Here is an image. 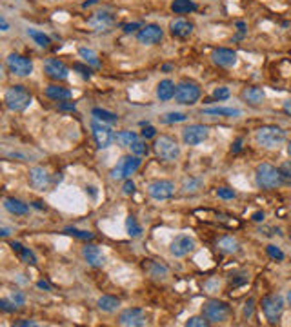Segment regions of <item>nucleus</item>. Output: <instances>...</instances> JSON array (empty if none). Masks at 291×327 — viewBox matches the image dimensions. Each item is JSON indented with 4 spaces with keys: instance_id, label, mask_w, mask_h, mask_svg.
I'll return each instance as SVG.
<instances>
[{
    "instance_id": "f257e3e1",
    "label": "nucleus",
    "mask_w": 291,
    "mask_h": 327,
    "mask_svg": "<svg viewBox=\"0 0 291 327\" xmlns=\"http://www.w3.org/2000/svg\"><path fill=\"white\" fill-rule=\"evenodd\" d=\"M4 102H6L7 109H11L15 113H22V111H26L31 106L33 96H31V93L24 85H13V87H9L6 91Z\"/></svg>"
},
{
    "instance_id": "f03ea898",
    "label": "nucleus",
    "mask_w": 291,
    "mask_h": 327,
    "mask_svg": "<svg viewBox=\"0 0 291 327\" xmlns=\"http://www.w3.org/2000/svg\"><path fill=\"white\" fill-rule=\"evenodd\" d=\"M255 140L266 149H279L286 142V131L279 125H262L255 133Z\"/></svg>"
},
{
    "instance_id": "7ed1b4c3",
    "label": "nucleus",
    "mask_w": 291,
    "mask_h": 327,
    "mask_svg": "<svg viewBox=\"0 0 291 327\" xmlns=\"http://www.w3.org/2000/svg\"><path fill=\"white\" fill-rule=\"evenodd\" d=\"M255 182H257L258 187H262V189H277L284 184L282 180V175H280V171L277 167H273L271 164H260L255 171Z\"/></svg>"
},
{
    "instance_id": "20e7f679",
    "label": "nucleus",
    "mask_w": 291,
    "mask_h": 327,
    "mask_svg": "<svg viewBox=\"0 0 291 327\" xmlns=\"http://www.w3.org/2000/svg\"><path fill=\"white\" fill-rule=\"evenodd\" d=\"M155 153H157V157L164 162H175L177 158L180 157V146L177 144L175 138L171 136H166L162 135L160 138L155 140Z\"/></svg>"
},
{
    "instance_id": "39448f33",
    "label": "nucleus",
    "mask_w": 291,
    "mask_h": 327,
    "mask_svg": "<svg viewBox=\"0 0 291 327\" xmlns=\"http://www.w3.org/2000/svg\"><path fill=\"white\" fill-rule=\"evenodd\" d=\"M202 315L209 320V324H222L230 318V305L218 300H209L202 307Z\"/></svg>"
},
{
    "instance_id": "423d86ee",
    "label": "nucleus",
    "mask_w": 291,
    "mask_h": 327,
    "mask_svg": "<svg viewBox=\"0 0 291 327\" xmlns=\"http://www.w3.org/2000/svg\"><path fill=\"white\" fill-rule=\"evenodd\" d=\"M284 298L280 294H269L262 300V313L269 324H277L284 313Z\"/></svg>"
},
{
    "instance_id": "0eeeda50",
    "label": "nucleus",
    "mask_w": 291,
    "mask_h": 327,
    "mask_svg": "<svg viewBox=\"0 0 291 327\" xmlns=\"http://www.w3.org/2000/svg\"><path fill=\"white\" fill-rule=\"evenodd\" d=\"M140 164H142V160H140V157H137V155H129V157H122L120 158V162L113 167L111 171V176L115 178V180H124V178H129L131 175H135L137 171H139Z\"/></svg>"
},
{
    "instance_id": "6e6552de",
    "label": "nucleus",
    "mask_w": 291,
    "mask_h": 327,
    "mask_svg": "<svg viewBox=\"0 0 291 327\" xmlns=\"http://www.w3.org/2000/svg\"><path fill=\"white\" fill-rule=\"evenodd\" d=\"M200 98V87L195 82H180L177 84V91H175V100L184 106H193Z\"/></svg>"
},
{
    "instance_id": "1a4fd4ad",
    "label": "nucleus",
    "mask_w": 291,
    "mask_h": 327,
    "mask_svg": "<svg viewBox=\"0 0 291 327\" xmlns=\"http://www.w3.org/2000/svg\"><path fill=\"white\" fill-rule=\"evenodd\" d=\"M6 66L15 77H29V75L33 73V62H31V58L22 57V55H18V53L7 55Z\"/></svg>"
},
{
    "instance_id": "9d476101",
    "label": "nucleus",
    "mask_w": 291,
    "mask_h": 327,
    "mask_svg": "<svg viewBox=\"0 0 291 327\" xmlns=\"http://www.w3.org/2000/svg\"><path fill=\"white\" fill-rule=\"evenodd\" d=\"M91 131H93V138H95L97 146L100 147V149H107L115 142V136H117L109 125H106L104 122H100V120L97 119L91 122Z\"/></svg>"
},
{
    "instance_id": "9b49d317",
    "label": "nucleus",
    "mask_w": 291,
    "mask_h": 327,
    "mask_svg": "<svg viewBox=\"0 0 291 327\" xmlns=\"http://www.w3.org/2000/svg\"><path fill=\"white\" fill-rule=\"evenodd\" d=\"M164 39V29L157 24H146L137 33V40L144 45H155Z\"/></svg>"
},
{
    "instance_id": "f8f14e48",
    "label": "nucleus",
    "mask_w": 291,
    "mask_h": 327,
    "mask_svg": "<svg viewBox=\"0 0 291 327\" xmlns=\"http://www.w3.org/2000/svg\"><path fill=\"white\" fill-rule=\"evenodd\" d=\"M147 195L153 200H169L175 195V184L171 180H155L147 186Z\"/></svg>"
},
{
    "instance_id": "ddd939ff",
    "label": "nucleus",
    "mask_w": 291,
    "mask_h": 327,
    "mask_svg": "<svg viewBox=\"0 0 291 327\" xmlns=\"http://www.w3.org/2000/svg\"><path fill=\"white\" fill-rule=\"evenodd\" d=\"M209 136V127L202 124H193L182 131V140L186 146H198Z\"/></svg>"
},
{
    "instance_id": "4468645a",
    "label": "nucleus",
    "mask_w": 291,
    "mask_h": 327,
    "mask_svg": "<svg viewBox=\"0 0 291 327\" xmlns=\"http://www.w3.org/2000/svg\"><path fill=\"white\" fill-rule=\"evenodd\" d=\"M118 324L124 327H142L146 326V315L144 311L139 309V307H129V309H124L120 315H118Z\"/></svg>"
},
{
    "instance_id": "2eb2a0df",
    "label": "nucleus",
    "mask_w": 291,
    "mask_h": 327,
    "mask_svg": "<svg viewBox=\"0 0 291 327\" xmlns=\"http://www.w3.org/2000/svg\"><path fill=\"white\" fill-rule=\"evenodd\" d=\"M44 71L46 75L53 80H67L69 79V69L62 60L58 58H48L44 62Z\"/></svg>"
},
{
    "instance_id": "dca6fc26",
    "label": "nucleus",
    "mask_w": 291,
    "mask_h": 327,
    "mask_svg": "<svg viewBox=\"0 0 291 327\" xmlns=\"http://www.w3.org/2000/svg\"><path fill=\"white\" fill-rule=\"evenodd\" d=\"M193 249H195V240L191 237H188V235L177 237L171 242V245H169V251H171V254H173L175 258H182L186 254H190Z\"/></svg>"
},
{
    "instance_id": "f3484780",
    "label": "nucleus",
    "mask_w": 291,
    "mask_h": 327,
    "mask_svg": "<svg viewBox=\"0 0 291 327\" xmlns=\"http://www.w3.org/2000/svg\"><path fill=\"white\" fill-rule=\"evenodd\" d=\"M213 62L220 66V68H233L237 66V53L233 49H226V47H218L213 51Z\"/></svg>"
},
{
    "instance_id": "a211bd4d",
    "label": "nucleus",
    "mask_w": 291,
    "mask_h": 327,
    "mask_svg": "<svg viewBox=\"0 0 291 327\" xmlns=\"http://www.w3.org/2000/svg\"><path fill=\"white\" fill-rule=\"evenodd\" d=\"M82 256H84V260L91 267H102V265L106 264V256L102 253V249L97 247V245H86V247H82Z\"/></svg>"
},
{
    "instance_id": "6ab92c4d",
    "label": "nucleus",
    "mask_w": 291,
    "mask_h": 327,
    "mask_svg": "<svg viewBox=\"0 0 291 327\" xmlns=\"http://www.w3.org/2000/svg\"><path fill=\"white\" fill-rule=\"evenodd\" d=\"M29 182H31V186L35 189H40V191H44L46 187L49 186V175H48V171L44 167H40V165H35L29 169Z\"/></svg>"
},
{
    "instance_id": "aec40b11",
    "label": "nucleus",
    "mask_w": 291,
    "mask_h": 327,
    "mask_svg": "<svg viewBox=\"0 0 291 327\" xmlns=\"http://www.w3.org/2000/svg\"><path fill=\"white\" fill-rule=\"evenodd\" d=\"M88 24H90L95 31H106V29H109L113 24H115V17L107 11H98L88 20Z\"/></svg>"
},
{
    "instance_id": "412c9836",
    "label": "nucleus",
    "mask_w": 291,
    "mask_h": 327,
    "mask_svg": "<svg viewBox=\"0 0 291 327\" xmlns=\"http://www.w3.org/2000/svg\"><path fill=\"white\" fill-rule=\"evenodd\" d=\"M169 33L177 39H188L193 33V24L186 18H175L173 22L169 24Z\"/></svg>"
},
{
    "instance_id": "4be33fe9",
    "label": "nucleus",
    "mask_w": 291,
    "mask_h": 327,
    "mask_svg": "<svg viewBox=\"0 0 291 327\" xmlns=\"http://www.w3.org/2000/svg\"><path fill=\"white\" fill-rule=\"evenodd\" d=\"M175 91H177V85H175L173 80L164 79V80H160L157 85V98L162 102H168L175 96Z\"/></svg>"
},
{
    "instance_id": "5701e85b",
    "label": "nucleus",
    "mask_w": 291,
    "mask_h": 327,
    "mask_svg": "<svg viewBox=\"0 0 291 327\" xmlns=\"http://www.w3.org/2000/svg\"><path fill=\"white\" fill-rule=\"evenodd\" d=\"M4 207H6L11 214H18V216H22V214H28L29 213V205H28V204H24L22 200H18V198H13V197L4 198Z\"/></svg>"
},
{
    "instance_id": "b1692460",
    "label": "nucleus",
    "mask_w": 291,
    "mask_h": 327,
    "mask_svg": "<svg viewBox=\"0 0 291 327\" xmlns=\"http://www.w3.org/2000/svg\"><path fill=\"white\" fill-rule=\"evenodd\" d=\"M46 96L51 98V100H56V102H62V100H67V98H71V91L67 89V87H62V85H56V84H51L46 87Z\"/></svg>"
},
{
    "instance_id": "393cba45",
    "label": "nucleus",
    "mask_w": 291,
    "mask_h": 327,
    "mask_svg": "<svg viewBox=\"0 0 291 327\" xmlns=\"http://www.w3.org/2000/svg\"><path fill=\"white\" fill-rule=\"evenodd\" d=\"M11 249L20 256V260H22L24 264H28V265L37 264V256H35V253L29 247H24L22 244H18V242H11Z\"/></svg>"
},
{
    "instance_id": "a878e982",
    "label": "nucleus",
    "mask_w": 291,
    "mask_h": 327,
    "mask_svg": "<svg viewBox=\"0 0 291 327\" xmlns=\"http://www.w3.org/2000/svg\"><path fill=\"white\" fill-rule=\"evenodd\" d=\"M196 9V4L193 0H173L171 2V11L175 15H186V13H191Z\"/></svg>"
},
{
    "instance_id": "bb28decb",
    "label": "nucleus",
    "mask_w": 291,
    "mask_h": 327,
    "mask_svg": "<svg viewBox=\"0 0 291 327\" xmlns=\"http://www.w3.org/2000/svg\"><path fill=\"white\" fill-rule=\"evenodd\" d=\"M146 269H147V273H149L153 278H157V280H164V278L168 277V267L162 264H158V262H153V260H147Z\"/></svg>"
},
{
    "instance_id": "cd10ccee",
    "label": "nucleus",
    "mask_w": 291,
    "mask_h": 327,
    "mask_svg": "<svg viewBox=\"0 0 291 327\" xmlns=\"http://www.w3.org/2000/svg\"><path fill=\"white\" fill-rule=\"evenodd\" d=\"M202 113L215 115V117H239L241 109H235V107H206V109H202Z\"/></svg>"
},
{
    "instance_id": "c85d7f7f",
    "label": "nucleus",
    "mask_w": 291,
    "mask_h": 327,
    "mask_svg": "<svg viewBox=\"0 0 291 327\" xmlns=\"http://www.w3.org/2000/svg\"><path fill=\"white\" fill-rule=\"evenodd\" d=\"M218 249L220 251H224V253H239L241 251V244L237 242L233 237H222L220 240H218Z\"/></svg>"
},
{
    "instance_id": "c756f323",
    "label": "nucleus",
    "mask_w": 291,
    "mask_h": 327,
    "mask_svg": "<svg viewBox=\"0 0 291 327\" xmlns=\"http://www.w3.org/2000/svg\"><path fill=\"white\" fill-rule=\"evenodd\" d=\"M120 307V300L115 298V296H100L98 298V309L104 311V313H113Z\"/></svg>"
},
{
    "instance_id": "7c9ffc66",
    "label": "nucleus",
    "mask_w": 291,
    "mask_h": 327,
    "mask_svg": "<svg viewBox=\"0 0 291 327\" xmlns=\"http://www.w3.org/2000/svg\"><path fill=\"white\" fill-rule=\"evenodd\" d=\"M79 55L86 64H90V66H93V68H100L98 55H97L93 49H90V47H79Z\"/></svg>"
},
{
    "instance_id": "2f4dec72",
    "label": "nucleus",
    "mask_w": 291,
    "mask_h": 327,
    "mask_svg": "<svg viewBox=\"0 0 291 327\" xmlns=\"http://www.w3.org/2000/svg\"><path fill=\"white\" fill-rule=\"evenodd\" d=\"M244 98L249 104H262V100L266 98V93H264L262 87H249V89L244 91Z\"/></svg>"
},
{
    "instance_id": "473e14b6",
    "label": "nucleus",
    "mask_w": 291,
    "mask_h": 327,
    "mask_svg": "<svg viewBox=\"0 0 291 327\" xmlns=\"http://www.w3.org/2000/svg\"><path fill=\"white\" fill-rule=\"evenodd\" d=\"M28 37L29 39L35 40V44H39L40 47H48V45L51 44V39L48 37V35L44 33V31H39V29H33L29 28L28 29Z\"/></svg>"
},
{
    "instance_id": "72a5a7b5",
    "label": "nucleus",
    "mask_w": 291,
    "mask_h": 327,
    "mask_svg": "<svg viewBox=\"0 0 291 327\" xmlns=\"http://www.w3.org/2000/svg\"><path fill=\"white\" fill-rule=\"evenodd\" d=\"M115 140L122 147H131V144H133L135 140H139V135H137L135 131H120V133L115 136Z\"/></svg>"
},
{
    "instance_id": "f704fd0d",
    "label": "nucleus",
    "mask_w": 291,
    "mask_h": 327,
    "mask_svg": "<svg viewBox=\"0 0 291 327\" xmlns=\"http://www.w3.org/2000/svg\"><path fill=\"white\" fill-rule=\"evenodd\" d=\"M91 115H93L97 120H100V122H117L118 120V117L115 113L107 111V109H100V107H95V109L91 111Z\"/></svg>"
},
{
    "instance_id": "c9c22d12",
    "label": "nucleus",
    "mask_w": 291,
    "mask_h": 327,
    "mask_svg": "<svg viewBox=\"0 0 291 327\" xmlns=\"http://www.w3.org/2000/svg\"><path fill=\"white\" fill-rule=\"evenodd\" d=\"M126 231H128L129 237H133V238L142 235V227H140V224L137 222L135 216H128V218H126Z\"/></svg>"
},
{
    "instance_id": "e433bc0d",
    "label": "nucleus",
    "mask_w": 291,
    "mask_h": 327,
    "mask_svg": "<svg viewBox=\"0 0 291 327\" xmlns=\"http://www.w3.org/2000/svg\"><path fill=\"white\" fill-rule=\"evenodd\" d=\"M188 120V115L186 113H168L160 117V122L162 124H179V122H186Z\"/></svg>"
},
{
    "instance_id": "4c0bfd02",
    "label": "nucleus",
    "mask_w": 291,
    "mask_h": 327,
    "mask_svg": "<svg viewBox=\"0 0 291 327\" xmlns=\"http://www.w3.org/2000/svg\"><path fill=\"white\" fill-rule=\"evenodd\" d=\"M129 149H131V153H133V155H137V157H146V155H147V151H149V147H147V144H146V138L144 140H135L133 144H131V147H129Z\"/></svg>"
},
{
    "instance_id": "58836bf2",
    "label": "nucleus",
    "mask_w": 291,
    "mask_h": 327,
    "mask_svg": "<svg viewBox=\"0 0 291 327\" xmlns=\"http://www.w3.org/2000/svg\"><path fill=\"white\" fill-rule=\"evenodd\" d=\"M64 233H67V235H71L75 238H80V240H91V238L95 237L91 231H82V229H75V227H67Z\"/></svg>"
},
{
    "instance_id": "ea45409f",
    "label": "nucleus",
    "mask_w": 291,
    "mask_h": 327,
    "mask_svg": "<svg viewBox=\"0 0 291 327\" xmlns=\"http://www.w3.org/2000/svg\"><path fill=\"white\" fill-rule=\"evenodd\" d=\"M279 171H280V175H282V180H284L286 186H291V160L280 164Z\"/></svg>"
},
{
    "instance_id": "a19ab883",
    "label": "nucleus",
    "mask_w": 291,
    "mask_h": 327,
    "mask_svg": "<svg viewBox=\"0 0 291 327\" xmlns=\"http://www.w3.org/2000/svg\"><path fill=\"white\" fill-rule=\"evenodd\" d=\"M186 326L188 327H207L209 326V320H207L206 316H191L190 320L186 322Z\"/></svg>"
},
{
    "instance_id": "79ce46f5",
    "label": "nucleus",
    "mask_w": 291,
    "mask_h": 327,
    "mask_svg": "<svg viewBox=\"0 0 291 327\" xmlns=\"http://www.w3.org/2000/svg\"><path fill=\"white\" fill-rule=\"evenodd\" d=\"M0 309L4 311V313H15V311L18 309V305L15 304V302H9V300H6V298H2L0 300Z\"/></svg>"
},
{
    "instance_id": "37998d69",
    "label": "nucleus",
    "mask_w": 291,
    "mask_h": 327,
    "mask_svg": "<svg viewBox=\"0 0 291 327\" xmlns=\"http://www.w3.org/2000/svg\"><path fill=\"white\" fill-rule=\"evenodd\" d=\"M266 251H268V254L273 260H284L286 258L284 253H282V251H280L277 245H273V244H271V245H268V247H266Z\"/></svg>"
},
{
    "instance_id": "c03bdc74",
    "label": "nucleus",
    "mask_w": 291,
    "mask_h": 327,
    "mask_svg": "<svg viewBox=\"0 0 291 327\" xmlns=\"http://www.w3.org/2000/svg\"><path fill=\"white\" fill-rule=\"evenodd\" d=\"M217 195L218 198H224V200H233L237 197V193L233 189H230V187H220L217 191Z\"/></svg>"
},
{
    "instance_id": "a18cd8bd",
    "label": "nucleus",
    "mask_w": 291,
    "mask_h": 327,
    "mask_svg": "<svg viewBox=\"0 0 291 327\" xmlns=\"http://www.w3.org/2000/svg\"><path fill=\"white\" fill-rule=\"evenodd\" d=\"M213 98H215V100H226V98H230V89H228V87H217V89L213 91Z\"/></svg>"
},
{
    "instance_id": "49530a36",
    "label": "nucleus",
    "mask_w": 291,
    "mask_h": 327,
    "mask_svg": "<svg viewBox=\"0 0 291 327\" xmlns=\"http://www.w3.org/2000/svg\"><path fill=\"white\" fill-rule=\"evenodd\" d=\"M73 69H75V71H79L84 79H88V80L91 79V69L88 68V64H86V66H82V64H73Z\"/></svg>"
},
{
    "instance_id": "de8ad7c7",
    "label": "nucleus",
    "mask_w": 291,
    "mask_h": 327,
    "mask_svg": "<svg viewBox=\"0 0 291 327\" xmlns=\"http://www.w3.org/2000/svg\"><path fill=\"white\" fill-rule=\"evenodd\" d=\"M155 135H157V129H155L153 125H146L144 129H142V138H146V140H147V138H153Z\"/></svg>"
},
{
    "instance_id": "09e8293b",
    "label": "nucleus",
    "mask_w": 291,
    "mask_h": 327,
    "mask_svg": "<svg viewBox=\"0 0 291 327\" xmlns=\"http://www.w3.org/2000/svg\"><path fill=\"white\" fill-rule=\"evenodd\" d=\"M122 29H124V31H126V33H133V31H137V29H142V24H139V22L124 24Z\"/></svg>"
},
{
    "instance_id": "8fccbe9b",
    "label": "nucleus",
    "mask_w": 291,
    "mask_h": 327,
    "mask_svg": "<svg viewBox=\"0 0 291 327\" xmlns=\"http://www.w3.org/2000/svg\"><path fill=\"white\" fill-rule=\"evenodd\" d=\"M124 195H133L135 193V184L129 178H126V182H124V187H122Z\"/></svg>"
},
{
    "instance_id": "3c124183",
    "label": "nucleus",
    "mask_w": 291,
    "mask_h": 327,
    "mask_svg": "<svg viewBox=\"0 0 291 327\" xmlns=\"http://www.w3.org/2000/svg\"><path fill=\"white\" fill-rule=\"evenodd\" d=\"M11 300L17 305H24V302H26V296H24L22 293H13L11 294Z\"/></svg>"
},
{
    "instance_id": "603ef678",
    "label": "nucleus",
    "mask_w": 291,
    "mask_h": 327,
    "mask_svg": "<svg viewBox=\"0 0 291 327\" xmlns=\"http://www.w3.org/2000/svg\"><path fill=\"white\" fill-rule=\"evenodd\" d=\"M58 109H60V111H75L77 107H75L73 102H69V104H58Z\"/></svg>"
},
{
    "instance_id": "864d4df0",
    "label": "nucleus",
    "mask_w": 291,
    "mask_h": 327,
    "mask_svg": "<svg viewBox=\"0 0 291 327\" xmlns=\"http://www.w3.org/2000/svg\"><path fill=\"white\" fill-rule=\"evenodd\" d=\"M251 313H253V300H249V302L246 304V307H244V316H247V318H249V316H251Z\"/></svg>"
},
{
    "instance_id": "5fc2aeb1",
    "label": "nucleus",
    "mask_w": 291,
    "mask_h": 327,
    "mask_svg": "<svg viewBox=\"0 0 291 327\" xmlns=\"http://www.w3.org/2000/svg\"><path fill=\"white\" fill-rule=\"evenodd\" d=\"M0 29H2V31H7V29H9V24H7V20L4 17H0Z\"/></svg>"
},
{
    "instance_id": "6e6d98bb",
    "label": "nucleus",
    "mask_w": 291,
    "mask_h": 327,
    "mask_svg": "<svg viewBox=\"0 0 291 327\" xmlns=\"http://www.w3.org/2000/svg\"><path fill=\"white\" fill-rule=\"evenodd\" d=\"M15 326H37V324H35V322H31V320H22V322H17V324H15Z\"/></svg>"
},
{
    "instance_id": "4d7b16f0",
    "label": "nucleus",
    "mask_w": 291,
    "mask_h": 327,
    "mask_svg": "<svg viewBox=\"0 0 291 327\" xmlns=\"http://www.w3.org/2000/svg\"><path fill=\"white\" fill-rule=\"evenodd\" d=\"M9 235H11V231H9V229H7V227H2V229H0V237H9Z\"/></svg>"
},
{
    "instance_id": "13d9d810",
    "label": "nucleus",
    "mask_w": 291,
    "mask_h": 327,
    "mask_svg": "<svg viewBox=\"0 0 291 327\" xmlns=\"http://www.w3.org/2000/svg\"><path fill=\"white\" fill-rule=\"evenodd\" d=\"M37 286H39L40 289H51V286L48 282H44V280H40V282H37Z\"/></svg>"
},
{
    "instance_id": "bf43d9fd",
    "label": "nucleus",
    "mask_w": 291,
    "mask_h": 327,
    "mask_svg": "<svg viewBox=\"0 0 291 327\" xmlns=\"http://www.w3.org/2000/svg\"><path fill=\"white\" fill-rule=\"evenodd\" d=\"M284 111L288 115H291V100H286L284 102Z\"/></svg>"
},
{
    "instance_id": "052dcab7",
    "label": "nucleus",
    "mask_w": 291,
    "mask_h": 327,
    "mask_svg": "<svg viewBox=\"0 0 291 327\" xmlns=\"http://www.w3.org/2000/svg\"><path fill=\"white\" fill-rule=\"evenodd\" d=\"M253 220H255V222L264 220V213H255V214H253Z\"/></svg>"
},
{
    "instance_id": "680f3d73",
    "label": "nucleus",
    "mask_w": 291,
    "mask_h": 327,
    "mask_svg": "<svg viewBox=\"0 0 291 327\" xmlns=\"http://www.w3.org/2000/svg\"><path fill=\"white\" fill-rule=\"evenodd\" d=\"M288 155H290V158H291V140L288 142Z\"/></svg>"
},
{
    "instance_id": "e2e57ef3",
    "label": "nucleus",
    "mask_w": 291,
    "mask_h": 327,
    "mask_svg": "<svg viewBox=\"0 0 291 327\" xmlns=\"http://www.w3.org/2000/svg\"><path fill=\"white\" fill-rule=\"evenodd\" d=\"M288 304L291 305V289H290V293H288Z\"/></svg>"
}]
</instances>
